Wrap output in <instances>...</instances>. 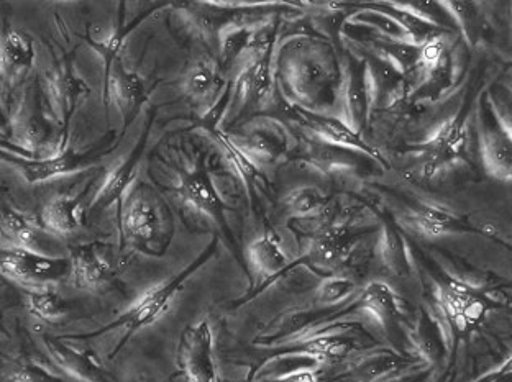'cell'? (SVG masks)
<instances>
[{
    "instance_id": "cell-2",
    "label": "cell",
    "mask_w": 512,
    "mask_h": 382,
    "mask_svg": "<svg viewBox=\"0 0 512 382\" xmlns=\"http://www.w3.org/2000/svg\"><path fill=\"white\" fill-rule=\"evenodd\" d=\"M120 238L143 255H166L174 237V215L158 189L137 181L119 210Z\"/></svg>"
},
{
    "instance_id": "cell-1",
    "label": "cell",
    "mask_w": 512,
    "mask_h": 382,
    "mask_svg": "<svg viewBox=\"0 0 512 382\" xmlns=\"http://www.w3.org/2000/svg\"><path fill=\"white\" fill-rule=\"evenodd\" d=\"M275 78L291 104L324 112L339 102L342 60L324 38L296 35L275 50Z\"/></svg>"
},
{
    "instance_id": "cell-5",
    "label": "cell",
    "mask_w": 512,
    "mask_h": 382,
    "mask_svg": "<svg viewBox=\"0 0 512 382\" xmlns=\"http://www.w3.org/2000/svg\"><path fill=\"white\" fill-rule=\"evenodd\" d=\"M373 230L375 228H362L350 222L334 220L307 240L309 248L299 260L293 261V268L306 266L324 278L335 276L352 260L360 242Z\"/></svg>"
},
{
    "instance_id": "cell-8",
    "label": "cell",
    "mask_w": 512,
    "mask_h": 382,
    "mask_svg": "<svg viewBox=\"0 0 512 382\" xmlns=\"http://www.w3.org/2000/svg\"><path fill=\"white\" fill-rule=\"evenodd\" d=\"M434 292L440 312L458 332H468L480 325L488 312L499 305L485 289L445 274L435 278Z\"/></svg>"
},
{
    "instance_id": "cell-41",
    "label": "cell",
    "mask_w": 512,
    "mask_h": 382,
    "mask_svg": "<svg viewBox=\"0 0 512 382\" xmlns=\"http://www.w3.org/2000/svg\"><path fill=\"white\" fill-rule=\"evenodd\" d=\"M422 379H424V376H416V378L407 379V382H422Z\"/></svg>"
},
{
    "instance_id": "cell-33",
    "label": "cell",
    "mask_w": 512,
    "mask_h": 382,
    "mask_svg": "<svg viewBox=\"0 0 512 382\" xmlns=\"http://www.w3.org/2000/svg\"><path fill=\"white\" fill-rule=\"evenodd\" d=\"M220 64L214 60H201L192 64L184 74L183 92L192 101L214 102L224 91L225 81L220 73Z\"/></svg>"
},
{
    "instance_id": "cell-4",
    "label": "cell",
    "mask_w": 512,
    "mask_h": 382,
    "mask_svg": "<svg viewBox=\"0 0 512 382\" xmlns=\"http://www.w3.org/2000/svg\"><path fill=\"white\" fill-rule=\"evenodd\" d=\"M38 86L42 91L45 107L50 112L51 122H55L60 132V146L56 151L64 150L71 120L91 89L74 71L73 60L69 56H64L63 60L56 61L50 68L45 69L42 78H38Z\"/></svg>"
},
{
    "instance_id": "cell-36",
    "label": "cell",
    "mask_w": 512,
    "mask_h": 382,
    "mask_svg": "<svg viewBox=\"0 0 512 382\" xmlns=\"http://www.w3.org/2000/svg\"><path fill=\"white\" fill-rule=\"evenodd\" d=\"M439 4L445 14H450V17L457 22L468 45L475 46L481 33L478 7L475 4H465V2H439Z\"/></svg>"
},
{
    "instance_id": "cell-40",
    "label": "cell",
    "mask_w": 512,
    "mask_h": 382,
    "mask_svg": "<svg viewBox=\"0 0 512 382\" xmlns=\"http://www.w3.org/2000/svg\"><path fill=\"white\" fill-rule=\"evenodd\" d=\"M0 151H5V153H10V155L22 156V158H32V155L27 150H23L19 145H14L12 141L4 137H0Z\"/></svg>"
},
{
    "instance_id": "cell-9",
    "label": "cell",
    "mask_w": 512,
    "mask_h": 382,
    "mask_svg": "<svg viewBox=\"0 0 512 382\" xmlns=\"http://www.w3.org/2000/svg\"><path fill=\"white\" fill-rule=\"evenodd\" d=\"M468 117V109L463 107L457 114L440 123L426 140L409 148L424 160V178H434L448 166L463 160L468 145Z\"/></svg>"
},
{
    "instance_id": "cell-18",
    "label": "cell",
    "mask_w": 512,
    "mask_h": 382,
    "mask_svg": "<svg viewBox=\"0 0 512 382\" xmlns=\"http://www.w3.org/2000/svg\"><path fill=\"white\" fill-rule=\"evenodd\" d=\"M153 119H155V114L151 112L147 127L143 128L142 137L137 141V145L125 156L124 160L120 161V164L110 171L106 181L102 182L101 189L92 199L87 214L99 215L114 204L119 205L120 210L128 191L137 182L138 166L142 163L143 155L147 150Z\"/></svg>"
},
{
    "instance_id": "cell-38",
    "label": "cell",
    "mask_w": 512,
    "mask_h": 382,
    "mask_svg": "<svg viewBox=\"0 0 512 382\" xmlns=\"http://www.w3.org/2000/svg\"><path fill=\"white\" fill-rule=\"evenodd\" d=\"M12 382H64L63 379L56 378L55 374L50 373L48 369L42 368L35 363H25L20 368L15 369L12 374Z\"/></svg>"
},
{
    "instance_id": "cell-21",
    "label": "cell",
    "mask_w": 512,
    "mask_h": 382,
    "mask_svg": "<svg viewBox=\"0 0 512 382\" xmlns=\"http://www.w3.org/2000/svg\"><path fill=\"white\" fill-rule=\"evenodd\" d=\"M238 145L258 166L273 164L289 151L288 130L275 119H255L240 130Z\"/></svg>"
},
{
    "instance_id": "cell-26",
    "label": "cell",
    "mask_w": 512,
    "mask_h": 382,
    "mask_svg": "<svg viewBox=\"0 0 512 382\" xmlns=\"http://www.w3.org/2000/svg\"><path fill=\"white\" fill-rule=\"evenodd\" d=\"M35 45L27 33L5 28L0 32V86L14 89L27 79L35 64Z\"/></svg>"
},
{
    "instance_id": "cell-12",
    "label": "cell",
    "mask_w": 512,
    "mask_h": 382,
    "mask_svg": "<svg viewBox=\"0 0 512 382\" xmlns=\"http://www.w3.org/2000/svg\"><path fill=\"white\" fill-rule=\"evenodd\" d=\"M396 199L401 204L399 223L417 235L439 238L453 233H475L490 237L486 228L476 227L462 215L453 214L452 210L445 209L442 205L407 196H398Z\"/></svg>"
},
{
    "instance_id": "cell-31",
    "label": "cell",
    "mask_w": 512,
    "mask_h": 382,
    "mask_svg": "<svg viewBox=\"0 0 512 382\" xmlns=\"http://www.w3.org/2000/svg\"><path fill=\"white\" fill-rule=\"evenodd\" d=\"M86 215L81 197H56L43 207L40 222L46 232L53 233L55 237H64L83 227Z\"/></svg>"
},
{
    "instance_id": "cell-27",
    "label": "cell",
    "mask_w": 512,
    "mask_h": 382,
    "mask_svg": "<svg viewBox=\"0 0 512 382\" xmlns=\"http://www.w3.org/2000/svg\"><path fill=\"white\" fill-rule=\"evenodd\" d=\"M424 363L419 356L404 355L391 348L371 350L355 358L342 378L350 382H380L404 369L416 368Z\"/></svg>"
},
{
    "instance_id": "cell-28",
    "label": "cell",
    "mask_w": 512,
    "mask_h": 382,
    "mask_svg": "<svg viewBox=\"0 0 512 382\" xmlns=\"http://www.w3.org/2000/svg\"><path fill=\"white\" fill-rule=\"evenodd\" d=\"M358 310L370 315L383 327L389 337L398 338L401 335L403 314L399 309L398 299L393 289L386 282L373 281L363 287L362 292L355 297Z\"/></svg>"
},
{
    "instance_id": "cell-10",
    "label": "cell",
    "mask_w": 512,
    "mask_h": 382,
    "mask_svg": "<svg viewBox=\"0 0 512 382\" xmlns=\"http://www.w3.org/2000/svg\"><path fill=\"white\" fill-rule=\"evenodd\" d=\"M0 276L28 287L30 291H37L71 278V261L64 256L38 255L20 248H0Z\"/></svg>"
},
{
    "instance_id": "cell-14",
    "label": "cell",
    "mask_w": 512,
    "mask_h": 382,
    "mask_svg": "<svg viewBox=\"0 0 512 382\" xmlns=\"http://www.w3.org/2000/svg\"><path fill=\"white\" fill-rule=\"evenodd\" d=\"M339 102L342 105L343 122L352 132L363 137L370 123V91L366 79V60L360 51H347L342 61V84Z\"/></svg>"
},
{
    "instance_id": "cell-19",
    "label": "cell",
    "mask_w": 512,
    "mask_h": 382,
    "mask_svg": "<svg viewBox=\"0 0 512 382\" xmlns=\"http://www.w3.org/2000/svg\"><path fill=\"white\" fill-rule=\"evenodd\" d=\"M104 101H110L117 105L124 125L122 135L127 133L133 120L142 112L143 105L148 102L147 84L145 79L135 71H128L122 58L115 61L114 66L104 79Z\"/></svg>"
},
{
    "instance_id": "cell-32",
    "label": "cell",
    "mask_w": 512,
    "mask_h": 382,
    "mask_svg": "<svg viewBox=\"0 0 512 382\" xmlns=\"http://www.w3.org/2000/svg\"><path fill=\"white\" fill-rule=\"evenodd\" d=\"M156 9H160V5L153 7V9L145 10V12H140L132 22H127L124 15L125 4H122L120 5L119 22L115 23L112 32H110L106 38L94 40V38L86 37L87 43H89L92 50L96 51L97 56L101 58L102 64H104V79L107 78V74L110 73V69L114 66L115 61L120 60V55H122V50H124L127 38L130 37L133 30H135L143 20H147L148 15Z\"/></svg>"
},
{
    "instance_id": "cell-22",
    "label": "cell",
    "mask_w": 512,
    "mask_h": 382,
    "mask_svg": "<svg viewBox=\"0 0 512 382\" xmlns=\"http://www.w3.org/2000/svg\"><path fill=\"white\" fill-rule=\"evenodd\" d=\"M71 279L81 289H102L115 274L114 251L106 243H86L71 248Z\"/></svg>"
},
{
    "instance_id": "cell-37",
    "label": "cell",
    "mask_w": 512,
    "mask_h": 382,
    "mask_svg": "<svg viewBox=\"0 0 512 382\" xmlns=\"http://www.w3.org/2000/svg\"><path fill=\"white\" fill-rule=\"evenodd\" d=\"M357 282L350 278H343V276H329L320 282L319 287L316 289V296L314 302L319 307H335V305L343 304V302L350 299V297L357 292Z\"/></svg>"
},
{
    "instance_id": "cell-3",
    "label": "cell",
    "mask_w": 512,
    "mask_h": 382,
    "mask_svg": "<svg viewBox=\"0 0 512 382\" xmlns=\"http://www.w3.org/2000/svg\"><path fill=\"white\" fill-rule=\"evenodd\" d=\"M217 246H219V238H214L206 250L202 251L201 255L197 256L196 260L189 263L186 268L181 269L178 274H174L173 278H168L166 281L156 284V286L148 289L143 296L138 297L137 301L133 302L124 314H120L114 322L107 323L104 327L99 328L96 332L86 333V335H71L66 337V340H92V338L101 337L106 333L114 332L124 328L125 335L120 340L119 345L115 346L114 351L110 353V360H114L117 353H119L128 340L140 332L142 328L148 327L151 323H155L160 319L161 315L165 314L166 310L170 309L171 302L174 297L178 296V292L183 289L184 284L199 271L204 268L209 261L214 258L217 253Z\"/></svg>"
},
{
    "instance_id": "cell-30",
    "label": "cell",
    "mask_w": 512,
    "mask_h": 382,
    "mask_svg": "<svg viewBox=\"0 0 512 382\" xmlns=\"http://www.w3.org/2000/svg\"><path fill=\"white\" fill-rule=\"evenodd\" d=\"M412 345L416 346L417 356L424 363L437 364L447 358L448 333L442 320L422 307L417 315L416 327L411 333Z\"/></svg>"
},
{
    "instance_id": "cell-25",
    "label": "cell",
    "mask_w": 512,
    "mask_h": 382,
    "mask_svg": "<svg viewBox=\"0 0 512 382\" xmlns=\"http://www.w3.org/2000/svg\"><path fill=\"white\" fill-rule=\"evenodd\" d=\"M294 160L301 161L316 173L335 178V176L357 173L363 168V160H370V158L360 155L357 151L311 138V140L302 141V145L294 155Z\"/></svg>"
},
{
    "instance_id": "cell-24",
    "label": "cell",
    "mask_w": 512,
    "mask_h": 382,
    "mask_svg": "<svg viewBox=\"0 0 512 382\" xmlns=\"http://www.w3.org/2000/svg\"><path fill=\"white\" fill-rule=\"evenodd\" d=\"M43 346L53 363L71 378L81 382H119L107 373L92 351L79 350L66 338L43 335Z\"/></svg>"
},
{
    "instance_id": "cell-39",
    "label": "cell",
    "mask_w": 512,
    "mask_h": 382,
    "mask_svg": "<svg viewBox=\"0 0 512 382\" xmlns=\"http://www.w3.org/2000/svg\"><path fill=\"white\" fill-rule=\"evenodd\" d=\"M247 382H319L316 369H306L299 373L286 374V376H278V378L250 379Z\"/></svg>"
},
{
    "instance_id": "cell-17",
    "label": "cell",
    "mask_w": 512,
    "mask_h": 382,
    "mask_svg": "<svg viewBox=\"0 0 512 382\" xmlns=\"http://www.w3.org/2000/svg\"><path fill=\"white\" fill-rule=\"evenodd\" d=\"M201 128H204L207 133H211L212 137L217 141V145L220 146V150H222L225 158H227L230 168L237 174L238 179H240L243 187H245L248 202L252 205V209L255 210V214H258L271 194V184L268 178H266L265 173L240 148L235 138L220 128V125H202Z\"/></svg>"
},
{
    "instance_id": "cell-11",
    "label": "cell",
    "mask_w": 512,
    "mask_h": 382,
    "mask_svg": "<svg viewBox=\"0 0 512 382\" xmlns=\"http://www.w3.org/2000/svg\"><path fill=\"white\" fill-rule=\"evenodd\" d=\"M478 140L486 173L508 184L512 176L511 123L488 99L478 105Z\"/></svg>"
},
{
    "instance_id": "cell-15",
    "label": "cell",
    "mask_w": 512,
    "mask_h": 382,
    "mask_svg": "<svg viewBox=\"0 0 512 382\" xmlns=\"http://www.w3.org/2000/svg\"><path fill=\"white\" fill-rule=\"evenodd\" d=\"M179 369L188 382H220L214 355V333L209 320L184 330L178 346Z\"/></svg>"
},
{
    "instance_id": "cell-7",
    "label": "cell",
    "mask_w": 512,
    "mask_h": 382,
    "mask_svg": "<svg viewBox=\"0 0 512 382\" xmlns=\"http://www.w3.org/2000/svg\"><path fill=\"white\" fill-rule=\"evenodd\" d=\"M114 148V140L104 138L87 150L76 151L69 146L64 150L55 151L51 156H40V158H22V156L0 151V160L12 164L28 184H42L51 179L63 178V176L81 173L84 169L92 168L102 158H106L110 151H114Z\"/></svg>"
},
{
    "instance_id": "cell-34",
    "label": "cell",
    "mask_w": 512,
    "mask_h": 382,
    "mask_svg": "<svg viewBox=\"0 0 512 382\" xmlns=\"http://www.w3.org/2000/svg\"><path fill=\"white\" fill-rule=\"evenodd\" d=\"M286 207L291 212V219H307L324 214L332 207V199L314 186H304L294 189L286 197Z\"/></svg>"
},
{
    "instance_id": "cell-6",
    "label": "cell",
    "mask_w": 512,
    "mask_h": 382,
    "mask_svg": "<svg viewBox=\"0 0 512 382\" xmlns=\"http://www.w3.org/2000/svg\"><path fill=\"white\" fill-rule=\"evenodd\" d=\"M176 192L183 199L184 204H188L196 214L206 217L220 228L225 243L229 246L230 251L234 253L240 266L243 269L247 268L242 253H240L237 238H235L229 220H227V214H225L227 207H225L224 199L220 197L219 191H217V187L212 181L211 173L207 169L204 158H199V161L191 169H181L179 171Z\"/></svg>"
},
{
    "instance_id": "cell-35",
    "label": "cell",
    "mask_w": 512,
    "mask_h": 382,
    "mask_svg": "<svg viewBox=\"0 0 512 382\" xmlns=\"http://www.w3.org/2000/svg\"><path fill=\"white\" fill-rule=\"evenodd\" d=\"M27 309L33 317L42 320V322H58L68 315V302L61 299L60 294H56L53 289H37L27 294Z\"/></svg>"
},
{
    "instance_id": "cell-23",
    "label": "cell",
    "mask_w": 512,
    "mask_h": 382,
    "mask_svg": "<svg viewBox=\"0 0 512 382\" xmlns=\"http://www.w3.org/2000/svg\"><path fill=\"white\" fill-rule=\"evenodd\" d=\"M247 258L253 273L260 279V284L253 294L240 302L252 299L265 287L271 286L276 279L284 278L289 271H293V263L289 261L281 246V238L271 228H268L261 237L255 238L252 245L248 246Z\"/></svg>"
},
{
    "instance_id": "cell-16",
    "label": "cell",
    "mask_w": 512,
    "mask_h": 382,
    "mask_svg": "<svg viewBox=\"0 0 512 382\" xmlns=\"http://www.w3.org/2000/svg\"><path fill=\"white\" fill-rule=\"evenodd\" d=\"M12 123H15V133L22 138L20 146L23 150H27L32 158L43 156V151L48 150L55 133L50 115L45 112V102L38 81L30 84L23 92Z\"/></svg>"
},
{
    "instance_id": "cell-29",
    "label": "cell",
    "mask_w": 512,
    "mask_h": 382,
    "mask_svg": "<svg viewBox=\"0 0 512 382\" xmlns=\"http://www.w3.org/2000/svg\"><path fill=\"white\" fill-rule=\"evenodd\" d=\"M375 214L380 219L378 251H380L381 264L396 278H411V253L399 223L384 210L375 209Z\"/></svg>"
},
{
    "instance_id": "cell-20",
    "label": "cell",
    "mask_w": 512,
    "mask_h": 382,
    "mask_svg": "<svg viewBox=\"0 0 512 382\" xmlns=\"http://www.w3.org/2000/svg\"><path fill=\"white\" fill-rule=\"evenodd\" d=\"M0 235H4L14 248L32 251L38 255L60 256L63 245L60 238L30 220L0 196Z\"/></svg>"
},
{
    "instance_id": "cell-13",
    "label": "cell",
    "mask_w": 512,
    "mask_h": 382,
    "mask_svg": "<svg viewBox=\"0 0 512 382\" xmlns=\"http://www.w3.org/2000/svg\"><path fill=\"white\" fill-rule=\"evenodd\" d=\"M288 115L304 130L312 133V137L316 140L357 151L360 155H365L366 158L380 163L384 169H389V163L384 160L380 151L376 150L375 146H371L368 141L363 140V137L352 132L347 123L339 117L324 114V112H314V110L304 109L301 105L289 104V102Z\"/></svg>"
}]
</instances>
